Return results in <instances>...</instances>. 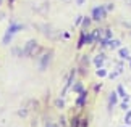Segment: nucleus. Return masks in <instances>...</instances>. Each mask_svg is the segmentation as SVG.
Here are the masks:
<instances>
[{
  "mask_svg": "<svg viewBox=\"0 0 131 127\" xmlns=\"http://www.w3.org/2000/svg\"><path fill=\"white\" fill-rule=\"evenodd\" d=\"M23 29V26L21 24H12V26L8 27V31H7V34H5V37H3V44H8L10 40H12V35L16 32V31H21Z\"/></svg>",
  "mask_w": 131,
  "mask_h": 127,
  "instance_id": "f257e3e1",
  "label": "nucleus"
},
{
  "mask_svg": "<svg viewBox=\"0 0 131 127\" xmlns=\"http://www.w3.org/2000/svg\"><path fill=\"white\" fill-rule=\"evenodd\" d=\"M37 42L36 40H29V42L26 44V48H24V53L26 55H29V57H34L36 55V52H37Z\"/></svg>",
  "mask_w": 131,
  "mask_h": 127,
  "instance_id": "f03ea898",
  "label": "nucleus"
},
{
  "mask_svg": "<svg viewBox=\"0 0 131 127\" xmlns=\"http://www.w3.org/2000/svg\"><path fill=\"white\" fill-rule=\"evenodd\" d=\"M92 19L94 21H100V19H105V8L104 7H97L92 10Z\"/></svg>",
  "mask_w": 131,
  "mask_h": 127,
  "instance_id": "7ed1b4c3",
  "label": "nucleus"
},
{
  "mask_svg": "<svg viewBox=\"0 0 131 127\" xmlns=\"http://www.w3.org/2000/svg\"><path fill=\"white\" fill-rule=\"evenodd\" d=\"M49 61H50V53H47V55L42 57V60H41V69H45V66L49 64Z\"/></svg>",
  "mask_w": 131,
  "mask_h": 127,
  "instance_id": "20e7f679",
  "label": "nucleus"
},
{
  "mask_svg": "<svg viewBox=\"0 0 131 127\" xmlns=\"http://www.w3.org/2000/svg\"><path fill=\"white\" fill-rule=\"evenodd\" d=\"M86 96H88V93L86 92H81V95H79V98H78V106H83L84 105V101H86Z\"/></svg>",
  "mask_w": 131,
  "mask_h": 127,
  "instance_id": "39448f33",
  "label": "nucleus"
},
{
  "mask_svg": "<svg viewBox=\"0 0 131 127\" xmlns=\"http://www.w3.org/2000/svg\"><path fill=\"white\" fill-rule=\"evenodd\" d=\"M118 45H120L118 40H108L107 42V47H110V48H118Z\"/></svg>",
  "mask_w": 131,
  "mask_h": 127,
  "instance_id": "423d86ee",
  "label": "nucleus"
},
{
  "mask_svg": "<svg viewBox=\"0 0 131 127\" xmlns=\"http://www.w3.org/2000/svg\"><path fill=\"white\" fill-rule=\"evenodd\" d=\"M108 103H110V106H113L115 103H117V93H115V92H112V93H110V98H108Z\"/></svg>",
  "mask_w": 131,
  "mask_h": 127,
  "instance_id": "0eeeda50",
  "label": "nucleus"
},
{
  "mask_svg": "<svg viewBox=\"0 0 131 127\" xmlns=\"http://www.w3.org/2000/svg\"><path fill=\"white\" fill-rule=\"evenodd\" d=\"M120 57L126 60V58H129V52H128L126 48H122V50H120Z\"/></svg>",
  "mask_w": 131,
  "mask_h": 127,
  "instance_id": "6e6552de",
  "label": "nucleus"
},
{
  "mask_svg": "<svg viewBox=\"0 0 131 127\" xmlns=\"http://www.w3.org/2000/svg\"><path fill=\"white\" fill-rule=\"evenodd\" d=\"M94 63H95V66H97V68H99V66H102V63H104V57H97V58L94 60Z\"/></svg>",
  "mask_w": 131,
  "mask_h": 127,
  "instance_id": "1a4fd4ad",
  "label": "nucleus"
},
{
  "mask_svg": "<svg viewBox=\"0 0 131 127\" xmlns=\"http://www.w3.org/2000/svg\"><path fill=\"white\" fill-rule=\"evenodd\" d=\"M84 40H86V34H81V37H79V42H78V47H83L84 45Z\"/></svg>",
  "mask_w": 131,
  "mask_h": 127,
  "instance_id": "9d476101",
  "label": "nucleus"
},
{
  "mask_svg": "<svg viewBox=\"0 0 131 127\" xmlns=\"http://www.w3.org/2000/svg\"><path fill=\"white\" fill-rule=\"evenodd\" d=\"M97 76H100V77H104V76H107V71H105L104 68H99V69H97Z\"/></svg>",
  "mask_w": 131,
  "mask_h": 127,
  "instance_id": "9b49d317",
  "label": "nucleus"
},
{
  "mask_svg": "<svg viewBox=\"0 0 131 127\" xmlns=\"http://www.w3.org/2000/svg\"><path fill=\"white\" fill-rule=\"evenodd\" d=\"M118 95L122 96V98H125V96H126V93H125V89L122 87V85H120V87H118Z\"/></svg>",
  "mask_w": 131,
  "mask_h": 127,
  "instance_id": "f8f14e48",
  "label": "nucleus"
},
{
  "mask_svg": "<svg viewBox=\"0 0 131 127\" xmlns=\"http://www.w3.org/2000/svg\"><path fill=\"white\" fill-rule=\"evenodd\" d=\"M125 122H126L128 125L131 124V111H128V113H126V118H125Z\"/></svg>",
  "mask_w": 131,
  "mask_h": 127,
  "instance_id": "ddd939ff",
  "label": "nucleus"
},
{
  "mask_svg": "<svg viewBox=\"0 0 131 127\" xmlns=\"http://www.w3.org/2000/svg\"><path fill=\"white\" fill-rule=\"evenodd\" d=\"M74 92H83V85L76 84V85H74Z\"/></svg>",
  "mask_w": 131,
  "mask_h": 127,
  "instance_id": "4468645a",
  "label": "nucleus"
},
{
  "mask_svg": "<svg viewBox=\"0 0 131 127\" xmlns=\"http://www.w3.org/2000/svg\"><path fill=\"white\" fill-rule=\"evenodd\" d=\"M79 127H88V121L86 119H83V121H79V124H78Z\"/></svg>",
  "mask_w": 131,
  "mask_h": 127,
  "instance_id": "2eb2a0df",
  "label": "nucleus"
},
{
  "mask_svg": "<svg viewBox=\"0 0 131 127\" xmlns=\"http://www.w3.org/2000/svg\"><path fill=\"white\" fill-rule=\"evenodd\" d=\"M84 21H83V24L84 26H89V23H91V18H83Z\"/></svg>",
  "mask_w": 131,
  "mask_h": 127,
  "instance_id": "dca6fc26",
  "label": "nucleus"
},
{
  "mask_svg": "<svg viewBox=\"0 0 131 127\" xmlns=\"http://www.w3.org/2000/svg\"><path fill=\"white\" fill-rule=\"evenodd\" d=\"M45 127H57V125H55L53 122H47V125H45Z\"/></svg>",
  "mask_w": 131,
  "mask_h": 127,
  "instance_id": "f3484780",
  "label": "nucleus"
},
{
  "mask_svg": "<svg viewBox=\"0 0 131 127\" xmlns=\"http://www.w3.org/2000/svg\"><path fill=\"white\" fill-rule=\"evenodd\" d=\"M57 106H63V101L62 100H57Z\"/></svg>",
  "mask_w": 131,
  "mask_h": 127,
  "instance_id": "a211bd4d",
  "label": "nucleus"
},
{
  "mask_svg": "<svg viewBox=\"0 0 131 127\" xmlns=\"http://www.w3.org/2000/svg\"><path fill=\"white\" fill-rule=\"evenodd\" d=\"M76 2H78V3H83V2H84V0H76Z\"/></svg>",
  "mask_w": 131,
  "mask_h": 127,
  "instance_id": "6ab92c4d",
  "label": "nucleus"
},
{
  "mask_svg": "<svg viewBox=\"0 0 131 127\" xmlns=\"http://www.w3.org/2000/svg\"><path fill=\"white\" fill-rule=\"evenodd\" d=\"M0 3H2V0H0Z\"/></svg>",
  "mask_w": 131,
  "mask_h": 127,
  "instance_id": "aec40b11",
  "label": "nucleus"
}]
</instances>
